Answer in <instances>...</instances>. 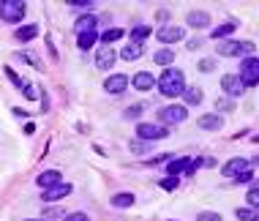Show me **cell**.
Returning a JSON list of instances; mask_svg holds the SVG:
<instances>
[{
  "label": "cell",
  "mask_w": 259,
  "mask_h": 221,
  "mask_svg": "<svg viewBox=\"0 0 259 221\" xmlns=\"http://www.w3.org/2000/svg\"><path fill=\"white\" fill-rule=\"evenodd\" d=\"M159 90L161 96H166V99H177V96H183V90H186V76H183L180 69H166L164 74L159 76Z\"/></svg>",
  "instance_id": "6da1fadb"
},
{
  "label": "cell",
  "mask_w": 259,
  "mask_h": 221,
  "mask_svg": "<svg viewBox=\"0 0 259 221\" xmlns=\"http://www.w3.org/2000/svg\"><path fill=\"white\" fill-rule=\"evenodd\" d=\"M25 11H28V6L22 0H0V19H6V22H22Z\"/></svg>",
  "instance_id": "7a4b0ae2"
},
{
  "label": "cell",
  "mask_w": 259,
  "mask_h": 221,
  "mask_svg": "<svg viewBox=\"0 0 259 221\" xmlns=\"http://www.w3.org/2000/svg\"><path fill=\"white\" fill-rule=\"evenodd\" d=\"M166 134H169V128H166L164 123H139V126H136V137H139L142 142L164 140Z\"/></svg>",
  "instance_id": "3957f363"
},
{
  "label": "cell",
  "mask_w": 259,
  "mask_h": 221,
  "mask_svg": "<svg viewBox=\"0 0 259 221\" xmlns=\"http://www.w3.org/2000/svg\"><path fill=\"white\" fill-rule=\"evenodd\" d=\"M243 79V85L246 87H254L259 82V58H246L240 63V74H237Z\"/></svg>",
  "instance_id": "277c9868"
},
{
  "label": "cell",
  "mask_w": 259,
  "mask_h": 221,
  "mask_svg": "<svg viewBox=\"0 0 259 221\" xmlns=\"http://www.w3.org/2000/svg\"><path fill=\"white\" fill-rule=\"evenodd\" d=\"M156 38L164 41V44H177V41L186 38V30L177 28V25H164V28L156 30Z\"/></svg>",
  "instance_id": "5b68a950"
},
{
  "label": "cell",
  "mask_w": 259,
  "mask_h": 221,
  "mask_svg": "<svg viewBox=\"0 0 259 221\" xmlns=\"http://www.w3.org/2000/svg\"><path fill=\"white\" fill-rule=\"evenodd\" d=\"M251 167H254V161H248V158H229V161L221 167V172H224L227 178H240V175Z\"/></svg>",
  "instance_id": "8992f818"
},
{
  "label": "cell",
  "mask_w": 259,
  "mask_h": 221,
  "mask_svg": "<svg viewBox=\"0 0 259 221\" xmlns=\"http://www.w3.org/2000/svg\"><path fill=\"white\" fill-rule=\"evenodd\" d=\"M186 117H189V110H186L183 104H169V107L161 110V120H164V126L166 123H183Z\"/></svg>",
  "instance_id": "52a82bcc"
},
{
  "label": "cell",
  "mask_w": 259,
  "mask_h": 221,
  "mask_svg": "<svg viewBox=\"0 0 259 221\" xmlns=\"http://www.w3.org/2000/svg\"><path fill=\"white\" fill-rule=\"evenodd\" d=\"M221 87H224V93L232 96V99H237V96L246 90V85H243V79L237 74H224L221 76Z\"/></svg>",
  "instance_id": "ba28073f"
},
{
  "label": "cell",
  "mask_w": 259,
  "mask_h": 221,
  "mask_svg": "<svg viewBox=\"0 0 259 221\" xmlns=\"http://www.w3.org/2000/svg\"><path fill=\"white\" fill-rule=\"evenodd\" d=\"M126 87H129V76L126 74H109L104 79V90L106 93H112V96H120Z\"/></svg>",
  "instance_id": "9c48e42d"
},
{
  "label": "cell",
  "mask_w": 259,
  "mask_h": 221,
  "mask_svg": "<svg viewBox=\"0 0 259 221\" xmlns=\"http://www.w3.org/2000/svg\"><path fill=\"white\" fill-rule=\"evenodd\" d=\"M115 60H118V55H115L112 47H101L98 52H96V66H98L101 71H112Z\"/></svg>",
  "instance_id": "30bf717a"
},
{
  "label": "cell",
  "mask_w": 259,
  "mask_h": 221,
  "mask_svg": "<svg viewBox=\"0 0 259 221\" xmlns=\"http://www.w3.org/2000/svg\"><path fill=\"white\" fill-rule=\"evenodd\" d=\"M191 164H194V158H175V161H166L169 178H177L180 172H189L191 175Z\"/></svg>",
  "instance_id": "8fae6325"
},
{
  "label": "cell",
  "mask_w": 259,
  "mask_h": 221,
  "mask_svg": "<svg viewBox=\"0 0 259 221\" xmlns=\"http://www.w3.org/2000/svg\"><path fill=\"white\" fill-rule=\"evenodd\" d=\"M35 183H38V186L47 191V188H52V186H58V183H63V178H60L58 169H47V172L38 175V181H35Z\"/></svg>",
  "instance_id": "7c38bea8"
},
{
  "label": "cell",
  "mask_w": 259,
  "mask_h": 221,
  "mask_svg": "<svg viewBox=\"0 0 259 221\" xmlns=\"http://www.w3.org/2000/svg\"><path fill=\"white\" fill-rule=\"evenodd\" d=\"M68 194H71V183H58V186L44 191V199H47V202H55V199H63V197H68Z\"/></svg>",
  "instance_id": "4fadbf2b"
},
{
  "label": "cell",
  "mask_w": 259,
  "mask_h": 221,
  "mask_svg": "<svg viewBox=\"0 0 259 221\" xmlns=\"http://www.w3.org/2000/svg\"><path fill=\"white\" fill-rule=\"evenodd\" d=\"M196 126L205 128V131H218V128L224 126V117L221 115H202L199 120H196Z\"/></svg>",
  "instance_id": "5bb4252c"
},
{
  "label": "cell",
  "mask_w": 259,
  "mask_h": 221,
  "mask_svg": "<svg viewBox=\"0 0 259 221\" xmlns=\"http://www.w3.org/2000/svg\"><path fill=\"white\" fill-rule=\"evenodd\" d=\"M131 85H134L136 90H150V87L156 85V79H153V74H150V71H139V74H134Z\"/></svg>",
  "instance_id": "9a60e30c"
},
{
  "label": "cell",
  "mask_w": 259,
  "mask_h": 221,
  "mask_svg": "<svg viewBox=\"0 0 259 221\" xmlns=\"http://www.w3.org/2000/svg\"><path fill=\"white\" fill-rule=\"evenodd\" d=\"M186 22H189V28H207V25H210V14H205V11H191L189 17H186Z\"/></svg>",
  "instance_id": "2e32d148"
},
{
  "label": "cell",
  "mask_w": 259,
  "mask_h": 221,
  "mask_svg": "<svg viewBox=\"0 0 259 221\" xmlns=\"http://www.w3.org/2000/svg\"><path fill=\"white\" fill-rule=\"evenodd\" d=\"M123 36H126V30H123V28H112V30H104V33H101L98 38H101V44H104V47H112L115 41H120Z\"/></svg>",
  "instance_id": "e0dca14e"
},
{
  "label": "cell",
  "mask_w": 259,
  "mask_h": 221,
  "mask_svg": "<svg viewBox=\"0 0 259 221\" xmlns=\"http://www.w3.org/2000/svg\"><path fill=\"white\" fill-rule=\"evenodd\" d=\"M98 41V33H96V28L93 30H85V33H79L77 36V44H79V49H90Z\"/></svg>",
  "instance_id": "ac0fdd59"
},
{
  "label": "cell",
  "mask_w": 259,
  "mask_h": 221,
  "mask_svg": "<svg viewBox=\"0 0 259 221\" xmlns=\"http://www.w3.org/2000/svg\"><path fill=\"white\" fill-rule=\"evenodd\" d=\"M142 49H145V47H142V44H136V41H131L129 47H126L123 52H120V58H123V60H129V63H131V60H139V58H142Z\"/></svg>",
  "instance_id": "d6986e66"
},
{
  "label": "cell",
  "mask_w": 259,
  "mask_h": 221,
  "mask_svg": "<svg viewBox=\"0 0 259 221\" xmlns=\"http://www.w3.org/2000/svg\"><path fill=\"white\" fill-rule=\"evenodd\" d=\"M218 52L224 55V58H235V55H240V41H224L218 47Z\"/></svg>",
  "instance_id": "ffe728a7"
},
{
  "label": "cell",
  "mask_w": 259,
  "mask_h": 221,
  "mask_svg": "<svg viewBox=\"0 0 259 221\" xmlns=\"http://www.w3.org/2000/svg\"><path fill=\"white\" fill-rule=\"evenodd\" d=\"M183 99H186V104H199L202 99H205V96H202V90L199 87H186V90H183Z\"/></svg>",
  "instance_id": "44dd1931"
},
{
  "label": "cell",
  "mask_w": 259,
  "mask_h": 221,
  "mask_svg": "<svg viewBox=\"0 0 259 221\" xmlns=\"http://www.w3.org/2000/svg\"><path fill=\"white\" fill-rule=\"evenodd\" d=\"M235 216H237V221H259V210L257 208H237Z\"/></svg>",
  "instance_id": "7402d4cb"
},
{
  "label": "cell",
  "mask_w": 259,
  "mask_h": 221,
  "mask_svg": "<svg viewBox=\"0 0 259 221\" xmlns=\"http://www.w3.org/2000/svg\"><path fill=\"white\" fill-rule=\"evenodd\" d=\"M38 36V25H25V28L17 30V38L19 41H33Z\"/></svg>",
  "instance_id": "603a6c76"
},
{
  "label": "cell",
  "mask_w": 259,
  "mask_h": 221,
  "mask_svg": "<svg viewBox=\"0 0 259 221\" xmlns=\"http://www.w3.org/2000/svg\"><path fill=\"white\" fill-rule=\"evenodd\" d=\"M172 60H175V49H159L153 55V63H159V66H169Z\"/></svg>",
  "instance_id": "cb8c5ba5"
},
{
  "label": "cell",
  "mask_w": 259,
  "mask_h": 221,
  "mask_svg": "<svg viewBox=\"0 0 259 221\" xmlns=\"http://www.w3.org/2000/svg\"><path fill=\"white\" fill-rule=\"evenodd\" d=\"M134 202H136L134 194H115V197H112V205H115V208H131Z\"/></svg>",
  "instance_id": "d4e9b609"
},
{
  "label": "cell",
  "mask_w": 259,
  "mask_h": 221,
  "mask_svg": "<svg viewBox=\"0 0 259 221\" xmlns=\"http://www.w3.org/2000/svg\"><path fill=\"white\" fill-rule=\"evenodd\" d=\"M150 33H153V28H147V25H139V28H134V30H131V41L142 44V41H145Z\"/></svg>",
  "instance_id": "484cf974"
},
{
  "label": "cell",
  "mask_w": 259,
  "mask_h": 221,
  "mask_svg": "<svg viewBox=\"0 0 259 221\" xmlns=\"http://www.w3.org/2000/svg\"><path fill=\"white\" fill-rule=\"evenodd\" d=\"M232 33H235V25H232V22H227V25H221V28H216V30H213V33H210V38H227V36H232Z\"/></svg>",
  "instance_id": "4316f807"
},
{
  "label": "cell",
  "mask_w": 259,
  "mask_h": 221,
  "mask_svg": "<svg viewBox=\"0 0 259 221\" xmlns=\"http://www.w3.org/2000/svg\"><path fill=\"white\" fill-rule=\"evenodd\" d=\"M96 28V17H79L77 19V33H85V30H93Z\"/></svg>",
  "instance_id": "83f0119b"
},
{
  "label": "cell",
  "mask_w": 259,
  "mask_h": 221,
  "mask_svg": "<svg viewBox=\"0 0 259 221\" xmlns=\"http://www.w3.org/2000/svg\"><path fill=\"white\" fill-rule=\"evenodd\" d=\"M246 202H248V208H257V210H259V183L246 194Z\"/></svg>",
  "instance_id": "f1b7e54d"
},
{
  "label": "cell",
  "mask_w": 259,
  "mask_h": 221,
  "mask_svg": "<svg viewBox=\"0 0 259 221\" xmlns=\"http://www.w3.org/2000/svg\"><path fill=\"white\" fill-rule=\"evenodd\" d=\"M196 221H224L221 219V213H213V210H205V213L196 216Z\"/></svg>",
  "instance_id": "f546056e"
},
{
  "label": "cell",
  "mask_w": 259,
  "mask_h": 221,
  "mask_svg": "<svg viewBox=\"0 0 259 221\" xmlns=\"http://www.w3.org/2000/svg\"><path fill=\"white\" fill-rule=\"evenodd\" d=\"M63 221H90V219H88V213H68V216H63Z\"/></svg>",
  "instance_id": "4dcf8cb0"
},
{
  "label": "cell",
  "mask_w": 259,
  "mask_h": 221,
  "mask_svg": "<svg viewBox=\"0 0 259 221\" xmlns=\"http://www.w3.org/2000/svg\"><path fill=\"white\" fill-rule=\"evenodd\" d=\"M71 6H74V8H88V11H90V8L96 6V3H93V0H74Z\"/></svg>",
  "instance_id": "1f68e13d"
},
{
  "label": "cell",
  "mask_w": 259,
  "mask_h": 221,
  "mask_svg": "<svg viewBox=\"0 0 259 221\" xmlns=\"http://www.w3.org/2000/svg\"><path fill=\"white\" fill-rule=\"evenodd\" d=\"M161 188H166V191L177 188V178H164V181H161Z\"/></svg>",
  "instance_id": "d6a6232c"
},
{
  "label": "cell",
  "mask_w": 259,
  "mask_h": 221,
  "mask_svg": "<svg viewBox=\"0 0 259 221\" xmlns=\"http://www.w3.org/2000/svg\"><path fill=\"white\" fill-rule=\"evenodd\" d=\"M139 112H142V104H134V107H129V110H126V117H139Z\"/></svg>",
  "instance_id": "836d02e7"
},
{
  "label": "cell",
  "mask_w": 259,
  "mask_h": 221,
  "mask_svg": "<svg viewBox=\"0 0 259 221\" xmlns=\"http://www.w3.org/2000/svg\"><path fill=\"white\" fill-rule=\"evenodd\" d=\"M129 147H131V153H145V142H129Z\"/></svg>",
  "instance_id": "e575fe53"
},
{
  "label": "cell",
  "mask_w": 259,
  "mask_h": 221,
  "mask_svg": "<svg viewBox=\"0 0 259 221\" xmlns=\"http://www.w3.org/2000/svg\"><path fill=\"white\" fill-rule=\"evenodd\" d=\"M213 69H216L213 60H202V63H199V71H213Z\"/></svg>",
  "instance_id": "d590c367"
},
{
  "label": "cell",
  "mask_w": 259,
  "mask_h": 221,
  "mask_svg": "<svg viewBox=\"0 0 259 221\" xmlns=\"http://www.w3.org/2000/svg\"><path fill=\"white\" fill-rule=\"evenodd\" d=\"M25 96H28V99H35L38 93H35V87H33V85H25Z\"/></svg>",
  "instance_id": "8d00e7d4"
},
{
  "label": "cell",
  "mask_w": 259,
  "mask_h": 221,
  "mask_svg": "<svg viewBox=\"0 0 259 221\" xmlns=\"http://www.w3.org/2000/svg\"><path fill=\"white\" fill-rule=\"evenodd\" d=\"M202 47V38H191L189 41V49H199Z\"/></svg>",
  "instance_id": "74e56055"
},
{
  "label": "cell",
  "mask_w": 259,
  "mask_h": 221,
  "mask_svg": "<svg viewBox=\"0 0 259 221\" xmlns=\"http://www.w3.org/2000/svg\"><path fill=\"white\" fill-rule=\"evenodd\" d=\"M237 181H240V183H248V181H251V169H246V172H243Z\"/></svg>",
  "instance_id": "f35d334b"
},
{
  "label": "cell",
  "mask_w": 259,
  "mask_h": 221,
  "mask_svg": "<svg viewBox=\"0 0 259 221\" xmlns=\"http://www.w3.org/2000/svg\"><path fill=\"white\" fill-rule=\"evenodd\" d=\"M28 221H47V219H28Z\"/></svg>",
  "instance_id": "ab89813d"
}]
</instances>
